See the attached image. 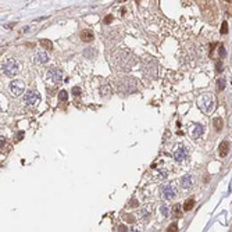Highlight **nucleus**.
I'll use <instances>...</instances> for the list:
<instances>
[{"mask_svg": "<svg viewBox=\"0 0 232 232\" xmlns=\"http://www.w3.org/2000/svg\"><path fill=\"white\" fill-rule=\"evenodd\" d=\"M136 81H135L134 78H129V77H126V78L121 79L120 84H118V88H120V90L122 93H125V95H128V93H132L136 90Z\"/></svg>", "mask_w": 232, "mask_h": 232, "instance_id": "nucleus-1", "label": "nucleus"}, {"mask_svg": "<svg viewBox=\"0 0 232 232\" xmlns=\"http://www.w3.org/2000/svg\"><path fill=\"white\" fill-rule=\"evenodd\" d=\"M197 104L203 113H210L213 110V107H214V102H213L211 95H207V93L206 95H201L197 99Z\"/></svg>", "mask_w": 232, "mask_h": 232, "instance_id": "nucleus-2", "label": "nucleus"}, {"mask_svg": "<svg viewBox=\"0 0 232 232\" xmlns=\"http://www.w3.org/2000/svg\"><path fill=\"white\" fill-rule=\"evenodd\" d=\"M40 102V96L36 90H28L24 96V103L28 104V106H36Z\"/></svg>", "mask_w": 232, "mask_h": 232, "instance_id": "nucleus-3", "label": "nucleus"}, {"mask_svg": "<svg viewBox=\"0 0 232 232\" xmlns=\"http://www.w3.org/2000/svg\"><path fill=\"white\" fill-rule=\"evenodd\" d=\"M46 78L49 79V81H52L53 84H59V82H61L63 79V75H61V71L59 70V68H49L48 71H46Z\"/></svg>", "mask_w": 232, "mask_h": 232, "instance_id": "nucleus-4", "label": "nucleus"}, {"mask_svg": "<svg viewBox=\"0 0 232 232\" xmlns=\"http://www.w3.org/2000/svg\"><path fill=\"white\" fill-rule=\"evenodd\" d=\"M3 72L6 74L7 77L15 75V74L18 72V64H17L15 61H13V60H10V61L4 63V64H3Z\"/></svg>", "mask_w": 232, "mask_h": 232, "instance_id": "nucleus-5", "label": "nucleus"}, {"mask_svg": "<svg viewBox=\"0 0 232 232\" xmlns=\"http://www.w3.org/2000/svg\"><path fill=\"white\" fill-rule=\"evenodd\" d=\"M24 89H25V85H24V82L20 81V79H17V81H13L11 84H10V90H11L15 96L23 95Z\"/></svg>", "mask_w": 232, "mask_h": 232, "instance_id": "nucleus-6", "label": "nucleus"}, {"mask_svg": "<svg viewBox=\"0 0 232 232\" xmlns=\"http://www.w3.org/2000/svg\"><path fill=\"white\" fill-rule=\"evenodd\" d=\"M203 126L200 125V124H192V125L189 126V135L193 138V139H197V138L201 136V134H203Z\"/></svg>", "mask_w": 232, "mask_h": 232, "instance_id": "nucleus-7", "label": "nucleus"}, {"mask_svg": "<svg viewBox=\"0 0 232 232\" xmlns=\"http://www.w3.org/2000/svg\"><path fill=\"white\" fill-rule=\"evenodd\" d=\"M161 195L165 200H171L175 196V189H174L172 185H164L161 189Z\"/></svg>", "mask_w": 232, "mask_h": 232, "instance_id": "nucleus-8", "label": "nucleus"}, {"mask_svg": "<svg viewBox=\"0 0 232 232\" xmlns=\"http://www.w3.org/2000/svg\"><path fill=\"white\" fill-rule=\"evenodd\" d=\"M186 150L184 147H178L175 151H174V159L176 160L178 163H182L185 159H186Z\"/></svg>", "mask_w": 232, "mask_h": 232, "instance_id": "nucleus-9", "label": "nucleus"}, {"mask_svg": "<svg viewBox=\"0 0 232 232\" xmlns=\"http://www.w3.org/2000/svg\"><path fill=\"white\" fill-rule=\"evenodd\" d=\"M34 60H35V63H39V64H43V63H48L49 57H48V54H46L45 52H38V53L35 54Z\"/></svg>", "mask_w": 232, "mask_h": 232, "instance_id": "nucleus-10", "label": "nucleus"}, {"mask_svg": "<svg viewBox=\"0 0 232 232\" xmlns=\"http://www.w3.org/2000/svg\"><path fill=\"white\" fill-rule=\"evenodd\" d=\"M81 39L84 40V42H92L93 40V32L89 31V29H84V31L81 32Z\"/></svg>", "mask_w": 232, "mask_h": 232, "instance_id": "nucleus-11", "label": "nucleus"}, {"mask_svg": "<svg viewBox=\"0 0 232 232\" xmlns=\"http://www.w3.org/2000/svg\"><path fill=\"white\" fill-rule=\"evenodd\" d=\"M192 182H193L192 176H190V175H184L181 178V186L184 188V189H188V188L192 185Z\"/></svg>", "mask_w": 232, "mask_h": 232, "instance_id": "nucleus-12", "label": "nucleus"}, {"mask_svg": "<svg viewBox=\"0 0 232 232\" xmlns=\"http://www.w3.org/2000/svg\"><path fill=\"white\" fill-rule=\"evenodd\" d=\"M228 151H229V143L226 142V140H224V142L220 145V156H222V157L226 156Z\"/></svg>", "mask_w": 232, "mask_h": 232, "instance_id": "nucleus-13", "label": "nucleus"}, {"mask_svg": "<svg viewBox=\"0 0 232 232\" xmlns=\"http://www.w3.org/2000/svg\"><path fill=\"white\" fill-rule=\"evenodd\" d=\"M171 215H172L174 218H181L182 217V210H181V206H179V204H175V206L172 207Z\"/></svg>", "mask_w": 232, "mask_h": 232, "instance_id": "nucleus-14", "label": "nucleus"}, {"mask_svg": "<svg viewBox=\"0 0 232 232\" xmlns=\"http://www.w3.org/2000/svg\"><path fill=\"white\" fill-rule=\"evenodd\" d=\"M193 206H195V200H193V199H188V200L184 203V209L186 210V211L192 210V207H193Z\"/></svg>", "mask_w": 232, "mask_h": 232, "instance_id": "nucleus-15", "label": "nucleus"}, {"mask_svg": "<svg viewBox=\"0 0 232 232\" xmlns=\"http://www.w3.org/2000/svg\"><path fill=\"white\" fill-rule=\"evenodd\" d=\"M40 43H42V46L43 48H46V49H53V43L50 42V40H48V39H40Z\"/></svg>", "mask_w": 232, "mask_h": 232, "instance_id": "nucleus-16", "label": "nucleus"}, {"mask_svg": "<svg viewBox=\"0 0 232 232\" xmlns=\"http://www.w3.org/2000/svg\"><path fill=\"white\" fill-rule=\"evenodd\" d=\"M84 56L92 59V57L96 56V50H95V49H86V50H85V53H84Z\"/></svg>", "mask_w": 232, "mask_h": 232, "instance_id": "nucleus-17", "label": "nucleus"}, {"mask_svg": "<svg viewBox=\"0 0 232 232\" xmlns=\"http://www.w3.org/2000/svg\"><path fill=\"white\" fill-rule=\"evenodd\" d=\"M214 126H215L217 131H221V129H222V120H221V118H215V120H214Z\"/></svg>", "mask_w": 232, "mask_h": 232, "instance_id": "nucleus-18", "label": "nucleus"}, {"mask_svg": "<svg viewBox=\"0 0 232 232\" xmlns=\"http://www.w3.org/2000/svg\"><path fill=\"white\" fill-rule=\"evenodd\" d=\"M59 99L61 102H67V99H68V93L65 92V90H60V93H59Z\"/></svg>", "mask_w": 232, "mask_h": 232, "instance_id": "nucleus-19", "label": "nucleus"}, {"mask_svg": "<svg viewBox=\"0 0 232 232\" xmlns=\"http://www.w3.org/2000/svg\"><path fill=\"white\" fill-rule=\"evenodd\" d=\"M160 210H161V214L165 215V217H168V215L171 214L170 207H168V206H161V207H160Z\"/></svg>", "mask_w": 232, "mask_h": 232, "instance_id": "nucleus-20", "label": "nucleus"}, {"mask_svg": "<svg viewBox=\"0 0 232 232\" xmlns=\"http://www.w3.org/2000/svg\"><path fill=\"white\" fill-rule=\"evenodd\" d=\"M217 85H218L217 89H218V90H222L224 88H225V79H224V78H220V79L217 81Z\"/></svg>", "mask_w": 232, "mask_h": 232, "instance_id": "nucleus-21", "label": "nucleus"}, {"mask_svg": "<svg viewBox=\"0 0 232 232\" xmlns=\"http://www.w3.org/2000/svg\"><path fill=\"white\" fill-rule=\"evenodd\" d=\"M72 95L77 96V97H78V96H81V88H79V86H74L72 88Z\"/></svg>", "mask_w": 232, "mask_h": 232, "instance_id": "nucleus-22", "label": "nucleus"}, {"mask_svg": "<svg viewBox=\"0 0 232 232\" xmlns=\"http://www.w3.org/2000/svg\"><path fill=\"white\" fill-rule=\"evenodd\" d=\"M142 217H143V220H149V217H150V213H149L147 210H143V211H142Z\"/></svg>", "mask_w": 232, "mask_h": 232, "instance_id": "nucleus-23", "label": "nucleus"}, {"mask_svg": "<svg viewBox=\"0 0 232 232\" xmlns=\"http://www.w3.org/2000/svg\"><path fill=\"white\" fill-rule=\"evenodd\" d=\"M226 31H228V25H226V23H222V27H221V34H226Z\"/></svg>", "mask_w": 232, "mask_h": 232, "instance_id": "nucleus-24", "label": "nucleus"}, {"mask_svg": "<svg viewBox=\"0 0 232 232\" xmlns=\"http://www.w3.org/2000/svg\"><path fill=\"white\" fill-rule=\"evenodd\" d=\"M110 93V89H109V86H104V88H102V95H109Z\"/></svg>", "mask_w": 232, "mask_h": 232, "instance_id": "nucleus-25", "label": "nucleus"}, {"mask_svg": "<svg viewBox=\"0 0 232 232\" xmlns=\"http://www.w3.org/2000/svg\"><path fill=\"white\" fill-rule=\"evenodd\" d=\"M225 56V50H224L222 46H220V57H224Z\"/></svg>", "mask_w": 232, "mask_h": 232, "instance_id": "nucleus-26", "label": "nucleus"}, {"mask_svg": "<svg viewBox=\"0 0 232 232\" xmlns=\"http://www.w3.org/2000/svg\"><path fill=\"white\" fill-rule=\"evenodd\" d=\"M168 231H176V224H172V225L168 226Z\"/></svg>", "mask_w": 232, "mask_h": 232, "instance_id": "nucleus-27", "label": "nucleus"}, {"mask_svg": "<svg viewBox=\"0 0 232 232\" xmlns=\"http://www.w3.org/2000/svg\"><path fill=\"white\" fill-rule=\"evenodd\" d=\"M111 20H113V17H111V15H107V17H106V20H104V23H106V24H110V23H111Z\"/></svg>", "mask_w": 232, "mask_h": 232, "instance_id": "nucleus-28", "label": "nucleus"}, {"mask_svg": "<svg viewBox=\"0 0 232 232\" xmlns=\"http://www.w3.org/2000/svg\"><path fill=\"white\" fill-rule=\"evenodd\" d=\"M117 231H128V228H126V226H124V225H120Z\"/></svg>", "mask_w": 232, "mask_h": 232, "instance_id": "nucleus-29", "label": "nucleus"}, {"mask_svg": "<svg viewBox=\"0 0 232 232\" xmlns=\"http://www.w3.org/2000/svg\"><path fill=\"white\" fill-rule=\"evenodd\" d=\"M126 220H128L129 222H134V217H132V215H126Z\"/></svg>", "mask_w": 232, "mask_h": 232, "instance_id": "nucleus-30", "label": "nucleus"}, {"mask_svg": "<svg viewBox=\"0 0 232 232\" xmlns=\"http://www.w3.org/2000/svg\"><path fill=\"white\" fill-rule=\"evenodd\" d=\"M4 143H6V139H4V136H2V149H3Z\"/></svg>", "mask_w": 232, "mask_h": 232, "instance_id": "nucleus-31", "label": "nucleus"}]
</instances>
